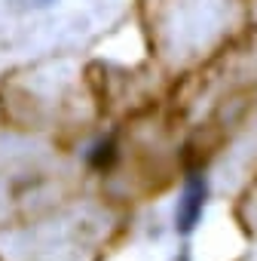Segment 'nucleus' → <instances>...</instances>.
<instances>
[{
	"instance_id": "f257e3e1",
	"label": "nucleus",
	"mask_w": 257,
	"mask_h": 261,
	"mask_svg": "<svg viewBox=\"0 0 257 261\" xmlns=\"http://www.w3.org/2000/svg\"><path fill=\"white\" fill-rule=\"evenodd\" d=\"M205 203H208V178L193 172L187 181H184V191L178 197V206H175V230L181 237H190L199 221H202V212H205Z\"/></svg>"
},
{
	"instance_id": "f03ea898",
	"label": "nucleus",
	"mask_w": 257,
	"mask_h": 261,
	"mask_svg": "<svg viewBox=\"0 0 257 261\" xmlns=\"http://www.w3.org/2000/svg\"><path fill=\"white\" fill-rule=\"evenodd\" d=\"M86 160L95 166V169H104V166H110L113 163V142H98L89 154H86Z\"/></svg>"
},
{
	"instance_id": "7ed1b4c3",
	"label": "nucleus",
	"mask_w": 257,
	"mask_h": 261,
	"mask_svg": "<svg viewBox=\"0 0 257 261\" xmlns=\"http://www.w3.org/2000/svg\"><path fill=\"white\" fill-rule=\"evenodd\" d=\"M58 0H22V7L25 10H31V13H37V10H49V7H55Z\"/></svg>"
},
{
	"instance_id": "20e7f679",
	"label": "nucleus",
	"mask_w": 257,
	"mask_h": 261,
	"mask_svg": "<svg viewBox=\"0 0 257 261\" xmlns=\"http://www.w3.org/2000/svg\"><path fill=\"white\" fill-rule=\"evenodd\" d=\"M178 261H190V255H187V252H181V258H178Z\"/></svg>"
}]
</instances>
